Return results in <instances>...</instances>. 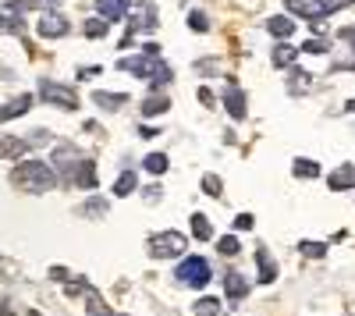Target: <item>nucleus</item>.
<instances>
[{
  "label": "nucleus",
  "instance_id": "1",
  "mask_svg": "<svg viewBox=\"0 0 355 316\" xmlns=\"http://www.w3.org/2000/svg\"><path fill=\"white\" fill-rule=\"evenodd\" d=\"M11 185H18L25 192H50L61 182H57V175L50 170V164H43V160H21L11 170Z\"/></svg>",
  "mask_w": 355,
  "mask_h": 316
},
{
  "label": "nucleus",
  "instance_id": "2",
  "mask_svg": "<svg viewBox=\"0 0 355 316\" xmlns=\"http://www.w3.org/2000/svg\"><path fill=\"white\" fill-rule=\"evenodd\" d=\"M117 68L135 75V78H150L153 89H160V85L171 82V68L160 61V53H142V57H121L117 61Z\"/></svg>",
  "mask_w": 355,
  "mask_h": 316
},
{
  "label": "nucleus",
  "instance_id": "3",
  "mask_svg": "<svg viewBox=\"0 0 355 316\" xmlns=\"http://www.w3.org/2000/svg\"><path fill=\"white\" fill-rule=\"evenodd\" d=\"M50 160H53V167H50V170L57 175V182L71 185L85 157H82V153H78V150L71 146V142H57V146H53V157H50Z\"/></svg>",
  "mask_w": 355,
  "mask_h": 316
},
{
  "label": "nucleus",
  "instance_id": "4",
  "mask_svg": "<svg viewBox=\"0 0 355 316\" xmlns=\"http://www.w3.org/2000/svg\"><path fill=\"white\" fill-rule=\"evenodd\" d=\"M189 249V238L182 231H160L150 238V256L153 260H171V256H182Z\"/></svg>",
  "mask_w": 355,
  "mask_h": 316
},
{
  "label": "nucleus",
  "instance_id": "5",
  "mask_svg": "<svg viewBox=\"0 0 355 316\" xmlns=\"http://www.w3.org/2000/svg\"><path fill=\"white\" fill-rule=\"evenodd\" d=\"M178 281L185 284V288H202V284H210V263L202 260V256H189V260H182V267L174 270Z\"/></svg>",
  "mask_w": 355,
  "mask_h": 316
},
{
  "label": "nucleus",
  "instance_id": "6",
  "mask_svg": "<svg viewBox=\"0 0 355 316\" xmlns=\"http://www.w3.org/2000/svg\"><path fill=\"white\" fill-rule=\"evenodd\" d=\"M40 96H43L46 103H53V107H64V110H75V107H78L75 89H68V85H61V82H50V78L40 82Z\"/></svg>",
  "mask_w": 355,
  "mask_h": 316
},
{
  "label": "nucleus",
  "instance_id": "7",
  "mask_svg": "<svg viewBox=\"0 0 355 316\" xmlns=\"http://www.w3.org/2000/svg\"><path fill=\"white\" fill-rule=\"evenodd\" d=\"M284 8L291 15L309 18V21H323V18H327V4H323V0H284Z\"/></svg>",
  "mask_w": 355,
  "mask_h": 316
},
{
  "label": "nucleus",
  "instance_id": "8",
  "mask_svg": "<svg viewBox=\"0 0 355 316\" xmlns=\"http://www.w3.org/2000/svg\"><path fill=\"white\" fill-rule=\"evenodd\" d=\"M68 18L61 15V11H46L43 18H40V36H46V40H61V36H68Z\"/></svg>",
  "mask_w": 355,
  "mask_h": 316
},
{
  "label": "nucleus",
  "instance_id": "9",
  "mask_svg": "<svg viewBox=\"0 0 355 316\" xmlns=\"http://www.w3.org/2000/svg\"><path fill=\"white\" fill-rule=\"evenodd\" d=\"M33 93H21V96H15L8 107H0V121H15V118H21V114H28L33 110Z\"/></svg>",
  "mask_w": 355,
  "mask_h": 316
},
{
  "label": "nucleus",
  "instance_id": "10",
  "mask_svg": "<svg viewBox=\"0 0 355 316\" xmlns=\"http://www.w3.org/2000/svg\"><path fill=\"white\" fill-rule=\"evenodd\" d=\"M96 11L100 18L110 25V21H121L128 15V0H96Z\"/></svg>",
  "mask_w": 355,
  "mask_h": 316
},
{
  "label": "nucleus",
  "instance_id": "11",
  "mask_svg": "<svg viewBox=\"0 0 355 316\" xmlns=\"http://www.w3.org/2000/svg\"><path fill=\"white\" fill-rule=\"evenodd\" d=\"M256 263H259V281H263V284H274V277H277V263L270 260L266 245H256Z\"/></svg>",
  "mask_w": 355,
  "mask_h": 316
},
{
  "label": "nucleus",
  "instance_id": "12",
  "mask_svg": "<svg viewBox=\"0 0 355 316\" xmlns=\"http://www.w3.org/2000/svg\"><path fill=\"white\" fill-rule=\"evenodd\" d=\"M82 299H85V309H89V316H110V309H107L103 295L93 288V284H85V288H82Z\"/></svg>",
  "mask_w": 355,
  "mask_h": 316
},
{
  "label": "nucleus",
  "instance_id": "13",
  "mask_svg": "<svg viewBox=\"0 0 355 316\" xmlns=\"http://www.w3.org/2000/svg\"><path fill=\"white\" fill-rule=\"evenodd\" d=\"M224 292H227V299H245V295H249V281H245L239 270H231V274L224 277Z\"/></svg>",
  "mask_w": 355,
  "mask_h": 316
},
{
  "label": "nucleus",
  "instance_id": "14",
  "mask_svg": "<svg viewBox=\"0 0 355 316\" xmlns=\"http://www.w3.org/2000/svg\"><path fill=\"white\" fill-rule=\"evenodd\" d=\"M224 107H227V114L234 121H242L245 118V96H242V89H234V85H231V89L224 93Z\"/></svg>",
  "mask_w": 355,
  "mask_h": 316
},
{
  "label": "nucleus",
  "instance_id": "15",
  "mask_svg": "<svg viewBox=\"0 0 355 316\" xmlns=\"http://www.w3.org/2000/svg\"><path fill=\"white\" fill-rule=\"evenodd\" d=\"M28 150V139H0V157L4 160H18V157H25Z\"/></svg>",
  "mask_w": 355,
  "mask_h": 316
},
{
  "label": "nucleus",
  "instance_id": "16",
  "mask_svg": "<svg viewBox=\"0 0 355 316\" xmlns=\"http://www.w3.org/2000/svg\"><path fill=\"white\" fill-rule=\"evenodd\" d=\"M327 185L334 188V192H345V188H352L355 185V167L352 164H345V167H338L334 175L327 178Z\"/></svg>",
  "mask_w": 355,
  "mask_h": 316
},
{
  "label": "nucleus",
  "instance_id": "17",
  "mask_svg": "<svg viewBox=\"0 0 355 316\" xmlns=\"http://www.w3.org/2000/svg\"><path fill=\"white\" fill-rule=\"evenodd\" d=\"M71 185H78V188H96V164L93 160H82V167H78V175H75V182Z\"/></svg>",
  "mask_w": 355,
  "mask_h": 316
},
{
  "label": "nucleus",
  "instance_id": "18",
  "mask_svg": "<svg viewBox=\"0 0 355 316\" xmlns=\"http://www.w3.org/2000/svg\"><path fill=\"white\" fill-rule=\"evenodd\" d=\"M93 103H96L100 110H121V107L128 103V96H125V93H93Z\"/></svg>",
  "mask_w": 355,
  "mask_h": 316
},
{
  "label": "nucleus",
  "instance_id": "19",
  "mask_svg": "<svg viewBox=\"0 0 355 316\" xmlns=\"http://www.w3.org/2000/svg\"><path fill=\"white\" fill-rule=\"evenodd\" d=\"M171 110V100L164 93H153L150 100H142V118H157V114Z\"/></svg>",
  "mask_w": 355,
  "mask_h": 316
},
{
  "label": "nucleus",
  "instance_id": "20",
  "mask_svg": "<svg viewBox=\"0 0 355 316\" xmlns=\"http://www.w3.org/2000/svg\"><path fill=\"white\" fill-rule=\"evenodd\" d=\"M266 28H270V36L288 40V36L295 33V21H291V18H270V21H266Z\"/></svg>",
  "mask_w": 355,
  "mask_h": 316
},
{
  "label": "nucleus",
  "instance_id": "21",
  "mask_svg": "<svg viewBox=\"0 0 355 316\" xmlns=\"http://www.w3.org/2000/svg\"><path fill=\"white\" fill-rule=\"evenodd\" d=\"M291 170H295V178H316V175H320V164H316V160H306V157H299Z\"/></svg>",
  "mask_w": 355,
  "mask_h": 316
},
{
  "label": "nucleus",
  "instance_id": "22",
  "mask_svg": "<svg viewBox=\"0 0 355 316\" xmlns=\"http://www.w3.org/2000/svg\"><path fill=\"white\" fill-rule=\"evenodd\" d=\"M192 235H196L199 242H210V238H214V227H210V220H206L202 213L192 217Z\"/></svg>",
  "mask_w": 355,
  "mask_h": 316
},
{
  "label": "nucleus",
  "instance_id": "23",
  "mask_svg": "<svg viewBox=\"0 0 355 316\" xmlns=\"http://www.w3.org/2000/svg\"><path fill=\"white\" fill-rule=\"evenodd\" d=\"M132 192H135V175H132V170H125V175L114 182V195L125 199V195H132Z\"/></svg>",
  "mask_w": 355,
  "mask_h": 316
},
{
  "label": "nucleus",
  "instance_id": "24",
  "mask_svg": "<svg viewBox=\"0 0 355 316\" xmlns=\"http://www.w3.org/2000/svg\"><path fill=\"white\" fill-rule=\"evenodd\" d=\"M21 18H15L11 11H0V33H8V36H18L21 33Z\"/></svg>",
  "mask_w": 355,
  "mask_h": 316
},
{
  "label": "nucleus",
  "instance_id": "25",
  "mask_svg": "<svg viewBox=\"0 0 355 316\" xmlns=\"http://www.w3.org/2000/svg\"><path fill=\"white\" fill-rule=\"evenodd\" d=\"M309 85H313V78H309L306 71H291V82H288V89H291L295 96H299V93H306Z\"/></svg>",
  "mask_w": 355,
  "mask_h": 316
},
{
  "label": "nucleus",
  "instance_id": "26",
  "mask_svg": "<svg viewBox=\"0 0 355 316\" xmlns=\"http://www.w3.org/2000/svg\"><path fill=\"white\" fill-rule=\"evenodd\" d=\"M107 28H110V25H107L103 18H89V21H85V36H89V40H103Z\"/></svg>",
  "mask_w": 355,
  "mask_h": 316
},
{
  "label": "nucleus",
  "instance_id": "27",
  "mask_svg": "<svg viewBox=\"0 0 355 316\" xmlns=\"http://www.w3.org/2000/svg\"><path fill=\"white\" fill-rule=\"evenodd\" d=\"M299 249H302V256H309V260H323V256H327V245L323 242H299Z\"/></svg>",
  "mask_w": 355,
  "mask_h": 316
},
{
  "label": "nucleus",
  "instance_id": "28",
  "mask_svg": "<svg viewBox=\"0 0 355 316\" xmlns=\"http://www.w3.org/2000/svg\"><path fill=\"white\" fill-rule=\"evenodd\" d=\"M217 313H220V302H217V299H210V295L196 302V316H217Z\"/></svg>",
  "mask_w": 355,
  "mask_h": 316
},
{
  "label": "nucleus",
  "instance_id": "29",
  "mask_svg": "<svg viewBox=\"0 0 355 316\" xmlns=\"http://www.w3.org/2000/svg\"><path fill=\"white\" fill-rule=\"evenodd\" d=\"M295 57H299V50H295V46H277V50H274V64L284 68V64L295 61Z\"/></svg>",
  "mask_w": 355,
  "mask_h": 316
},
{
  "label": "nucleus",
  "instance_id": "30",
  "mask_svg": "<svg viewBox=\"0 0 355 316\" xmlns=\"http://www.w3.org/2000/svg\"><path fill=\"white\" fill-rule=\"evenodd\" d=\"M146 170H150V175H164V170H167V157L164 153H150V157H146Z\"/></svg>",
  "mask_w": 355,
  "mask_h": 316
},
{
  "label": "nucleus",
  "instance_id": "31",
  "mask_svg": "<svg viewBox=\"0 0 355 316\" xmlns=\"http://www.w3.org/2000/svg\"><path fill=\"white\" fill-rule=\"evenodd\" d=\"M107 213V199H89L82 207V217H103Z\"/></svg>",
  "mask_w": 355,
  "mask_h": 316
},
{
  "label": "nucleus",
  "instance_id": "32",
  "mask_svg": "<svg viewBox=\"0 0 355 316\" xmlns=\"http://www.w3.org/2000/svg\"><path fill=\"white\" fill-rule=\"evenodd\" d=\"M327 50H331V43L323 40V36H309L306 46H302V53H327Z\"/></svg>",
  "mask_w": 355,
  "mask_h": 316
},
{
  "label": "nucleus",
  "instance_id": "33",
  "mask_svg": "<svg viewBox=\"0 0 355 316\" xmlns=\"http://www.w3.org/2000/svg\"><path fill=\"white\" fill-rule=\"evenodd\" d=\"M217 252H220V256H239V238H234V235H224V238L217 242Z\"/></svg>",
  "mask_w": 355,
  "mask_h": 316
},
{
  "label": "nucleus",
  "instance_id": "34",
  "mask_svg": "<svg viewBox=\"0 0 355 316\" xmlns=\"http://www.w3.org/2000/svg\"><path fill=\"white\" fill-rule=\"evenodd\" d=\"M189 28H192V33H206V28H210V21H206L202 11H192V15H189Z\"/></svg>",
  "mask_w": 355,
  "mask_h": 316
},
{
  "label": "nucleus",
  "instance_id": "35",
  "mask_svg": "<svg viewBox=\"0 0 355 316\" xmlns=\"http://www.w3.org/2000/svg\"><path fill=\"white\" fill-rule=\"evenodd\" d=\"M202 192H206V195H220V178H217V175H206V178H202Z\"/></svg>",
  "mask_w": 355,
  "mask_h": 316
},
{
  "label": "nucleus",
  "instance_id": "36",
  "mask_svg": "<svg viewBox=\"0 0 355 316\" xmlns=\"http://www.w3.org/2000/svg\"><path fill=\"white\" fill-rule=\"evenodd\" d=\"M234 227H239V231H249V227H252V213H239V217H234Z\"/></svg>",
  "mask_w": 355,
  "mask_h": 316
},
{
  "label": "nucleus",
  "instance_id": "37",
  "mask_svg": "<svg viewBox=\"0 0 355 316\" xmlns=\"http://www.w3.org/2000/svg\"><path fill=\"white\" fill-rule=\"evenodd\" d=\"M323 4H327V15H331V11H338V8H348V4H355V0H323Z\"/></svg>",
  "mask_w": 355,
  "mask_h": 316
},
{
  "label": "nucleus",
  "instance_id": "38",
  "mask_svg": "<svg viewBox=\"0 0 355 316\" xmlns=\"http://www.w3.org/2000/svg\"><path fill=\"white\" fill-rule=\"evenodd\" d=\"M196 96H199V103H202V107H214V93H210V89H199Z\"/></svg>",
  "mask_w": 355,
  "mask_h": 316
},
{
  "label": "nucleus",
  "instance_id": "39",
  "mask_svg": "<svg viewBox=\"0 0 355 316\" xmlns=\"http://www.w3.org/2000/svg\"><path fill=\"white\" fill-rule=\"evenodd\" d=\"M50 277H53V281H68V270H64V267H50Z\"/></svg>",
  "mask_w": 355,
  "mask_h": 316
},
{
  "label": "nucleus",
  "instance_id": "40",
  "mask_svg": "<svg viewBox=\"0 0 355 316\" xmlns=\"http://www.w3.org/2000/svg\"><path fill=\"white\" fill-rule=\"evenodd\" d=\"M139 135H142V139H153V135H160V128H150V125H142V128H139Z\"/></svg>",
  "mask_w": 355,
  "mask_h": 316
},
{
  "label": "nucleus",
  "instance_id": "41",
  "mask_svg": "<svg viewBox=\"0 0 355 316\" xmlns=\"http://www.w3.org/2000/svg\"><path fill=\"white\" fill-rule=\"evenodd\" d=\"M96 75H100V68H82V71H78L82 82H85V78H96Z\"/></svg>",
  "mask_w": 355,
  "mask_h": 316
},
{
  "label": "nucleus",
  "instance_id": "42",
  "mask_svg": "<svg viewBox=\"0 0 355 316\" xmlns=\"http://www.w3.org/2000/svg\"><path fill=\"white\" fill-rule=\"evenodd\" d=\"M341 40H348V43H355V28H341Z\"/></svg>",
  "mask_w": 355,
  "mask_h": 316
},
{
  "label": "nucleus",
  "instance_id": "43",
  "mask_svg": "<svg viewBox=\"0 0 355 316\" xmlns=\"http://www.w3.org/2000/svg\"><path fill=\"white\" fill-rule=\"evenodd\" d=\"M0 316H15V309L11 306H0Z\"/></svg>",
  "mask_w": 355,
  "mask_h": 316
},
{
  "label": "nucleus",
  "instance_id": "44",
  "mask_svg": "<svg viewBox=\"0 0 355 316\" xmlns=\"http://www.w3.org/2000/svg\"><path fill=\"white\" fill-rule=\"evenodd\" d=\"M40 4H46V8H57V4H61V0H40Z\"/></svg>",
  "mask_w": 355,
  "mask_h": 316
},
{
  "label": "nucleus",
  "instance_id": "45",
  "mask_svg": "<svg viewBox=\"0 0 355 316\" xmlns=\"http://www.w3.org/2000/svg\"><path fill=\"white\" fill-rule=\"evenodd\" d=\"M348 110H352V114H355V100H352V103H348Z\"/></svg>",
  "mask_w": 355,
  "mask_h": 316
},
{
  "label": "nucleus",
  "instance_id": "46",
  "mask_svg": "<svg viewBox=\"0 0 355 316\" xmlns=\"http://www.w3.org/2000/svg\"><path fill=\"white\" fill-rule=\"evenodd\" d=\"M28 316H40V313H28Z\"/></svg>",
  "mask_w": 355,
  "mask_h": 316
}]
</instances>
